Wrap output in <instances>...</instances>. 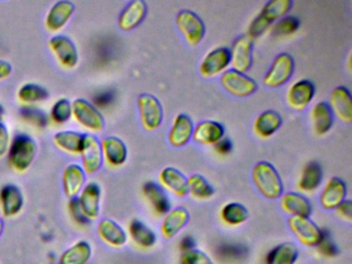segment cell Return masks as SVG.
Segmentation results:
<instances>
[{"label": "cell", "instance_id": "29", "mask_svg": "<svg viewBox=\"0 0 352 264\" xmlns=\"http://www.w3.org/2000/svg\"><path fill=\"white\" fill-rule=\"evenodd\" d=\"M160 182L177 197H185L188 194L186 177L178 169L173 167L162 169L160 175Z\"/></svg>", "mask_w": 352, "mask_h": 264}, {"label": "cell", "instance_id": "28", "mask_svg": "<svg viewBox=\"0 0 352 264\" xmlns=\"http://www.w3.org/2000/svg\"><path fill=\"white\" fill-rule=\"evenodd\" d=\"M100 239L113 248H122L127 243V233L124 229L111 219H104L98 225Z\"/></svg>", "mask_w": 352, "mask_h": 264}, {"label": "cell", "instance_id": "30", "mask_svg": "<svg viewBox=\"0 0 352 264\" xmlns=\"http://www.w3.org/2000/svg\"><path fill=\"white\" fill-rule=\"evenodd\" d=\"M92 257V248L86 241H79L61 254L59 264H87Z\"/></svg>", "mask_w": 352, "mask_h": 264}, {"label": "cell", "instance_id": "33", "mask_svg": "<svg viewBox=\"0 0 352 264\" xmlns=\"http://www.w3.org/2000/svg\"><path fill=\"white\" fill-rule=\"evenodd\" d=\"M281 124L282 119L279 113L274 111H267L255 120L253 129L259 138H267L279 129Z\"/></svg>", "mask_w": 352, "mask_h": 264}, {"label": "cell", "instance_id": "10", "mask_svg": "<svg viewBox=\"0 0 352 264\" xmlns=\"http://www.w3.org/2000/svg\"><path fill=\"white\" fill-rule=\"evenodd\" d=\"M49 47L59 63L65 68H74L79 62L77 45L67 35H55L49 41Z\"/></svg>", "mask_w": 352, "mask_h": 264}, {"label": "cell", "instance_id": "36", "mask_svg": "<svg viewBox=\"0 0 352 264\" xmlns=\"http://www.w3.org/2000/svg\"><path fill=\"white\" fill-rule=\"evenodd\" d=\"M298 250L292 243H283L274 248L267 257V264H296Z\"/></svg>", "mask_w": 352, "mask_h": 264}, {"label": "cell", "instance_id": "3", "mask_svg": "<svg viewBox=\"0 0 352 264\" xmlns=\"http://www.w3.org/2000/svg\"><path fill=\"white\" fill-rule=\"evenodd\" d=\"M38 152L36 140L26 134H19L11 142L9 150L10 164L18 173L28 170Z\"/></svg>", "mask_w": 352, "mask_h": 264}, {"label": "cell", "instance_id": "46", "mask_svg": "<svg viewBox=\"0 0 352 264\" xmlns=\"http://www.w3.org/2000/svg\"><path fill=\"white\" fill-rule=\"evenodd\" d=\"M69 210H71L72 216L74 217L76 222L79 223V224H86V223L88 222L87 219L82 214L77 197L73 198V199H71V201H69Z\"/></svg>", "mask_w": 352, "mask_h": 264}, {"label": "cell", "instance_id": "43", "mask_svg": "<svg viewBox=\"0 0 352 264\" xmlns=\"http://www.w3.org/2000/svg\"><path fill=\"white\" fill-rule=\"evenodd\" d=\"M180 261L182 264H214L210 256L197 248L182 253Z\"/></svg>", "mask_w": 352, "mask_h": 264}, {"label": "cell", "instance_id": "5", "mask_svg": "<svg viewBox=\"0 0 352 264\" xmlns=\"http://www.w3.org/2000/svg\"><path fill=\"white\" fill-rule=\"evenodd\" d=\"M176 24L185 41L190 45H197L205 36L206 27L203 20L191 10H182L176 18Z\"/></svg>", "mask_w": 352, "mask_h": 264}, {"label": "cell", "instance_id": "16", "mask_svg": "<svg viewBox=\"0 0 352 264\" xmlns=\"http://www.w3.org/2000/svg\"><path fill=\"white\" fill-rule=\"evenodd\" d=\"M315 94V87L310 80H300L292 85L287 92V103L292 109L302 111L306 109Z\"/></svg>", "mask_w": 352, "mask_h": 264}, {"label": "cell", "instance_id": "11", "mask_svg": "<svg viewBox=\"0 0 352 264\" xmlns=\"http://www.w3.org/2000/svg\"><path fill=\"white\" fill-rule=\"evenodd\" d=\"M230 65L234 70L246 74L253 62V41L247 35L239 37L230 50Z\"/></svg>", "mask_w": 352, "mask_h": 264}, {"label": "cell", "instance_id": "6", "mask_svg": "<svg viewBox=\"0 0 352 264\" xmlns=\"http://www.w3.org/2000/svg\"><path fill=\"white\" fill-rule=\"evenodd\" d=\"M288 227L296 239L308 248L316 247L322 237L323 231L309 218L290 217Z\"/></svg>", "mask_w": 352, "mask_h": 264}, {"label": "cell", "instance_id": "9", "mask_svg": "<svg viewBox=\"0 0 352 264\" xmlns=\"http://www.w3.org/2000/svg\"><path fill=\"white\" fill-rule=\"evenodd\" d=\"M220 82L230 94L241 98L250 96L257 90V84L254 80L234 69L224 72Z\"/></svg>", "mask_w": 352, "mask_h": 264}, {"label": "cell", "instance_id": "47", "mask_svg": "<svg viewBox=\"0 0 352 264\" xmlns=\"http://www.w3.org/2000/svg\"><path fill=\"white\" fill-rule=\"evenodd\" d=\"M338 214L341 217L343 220L351 222L352 220V202L351 200H344L341 204L336 208Z\"/></svg>", "mask_w": 352, "mask_h": 264}, {"label": "cell", "instance_id": "24", "mask_svg": "<svg viewBox=\"0 0 352 264\" xmlns=\"http://www.w3.org/2000/svg\"><path fill=\"white\" fill-rule=\"evenodd\" d=\"M282 210L292 217L309 218L312 214V204L308 198L296 192H288L281 196Z\"/></svg>", "mask_w": 352, "mask_h": 264}, {"label": "cell", "instance_id": "12", "mask_svg": "<svg viewBox=\"0 0 352 264\" xmlns=\"http://www.w3.org/2000/svg\"><path fill=\"white\" fill-rule=\"evenodd\" d=\"M100 198H102V189L96 182H90L87 185L84 186L83 189L80 192L79 197L77 198L78 202H79L82 214L87 221L96 220L100 216Z\"/></svg>", "mask_w": 352, "mask_h": 264}, {"label": "cell", "instance_id": "27", "mask_svg": "<svg viewBox=\"0 0 352 264\" xmlns=\"http://www.w3.org/2000/svg\"><path fill=\"white\" fill-rule=\"evenodd\" d=\"M143 193L147 201L149 202L152 210L157 216H164L170 210V200L160 186L153 182H148L144 185Z\"/></svg>", "mask_w": 352, "mask_h": 264}, {"label": "cell", "instance_id": "26", "mask_svg": "<svg viewBox=\"0 0 352 264\" xmlns=\"http://www.w3.org/2000/svg\"><path fill=\"white\" fill-rule=\"evenodd\" d=\"M102 156L111 166H120L127 159L126 144L116 136H108L100 142Z\"/></svg>", "mask_w": 352, "mask_h": 264}, {"label": "cell", "instance_id": "2", "mask_svg": "<svg viewBox=\"0 0 352 264\" xmlns=\"http://www.w3.org/2000/svg\"><path fill=\"white\" fill-rule=\"evenodd\" d=\"M294 2L292 0H273L263 6L261 14L252 21L248 29L247 36L251 39L257 38L265 32L270 25L281 20L287 14Z\"/></svg>", "mask_w": 352, "mask_h": 264}, {"label": "cell", "instance_id": "51", "mask_svg": "<svg viewBox=\"0 0 352 264\" xmlns=\"http://www.w3.org/2000/svg\"><path fill=\"white\" fill-rule=\"evenodd\" d=\"M100 98H102V99H100V100H96L98 101V104H104V103H109L110 102L111 100H112L113 99V96H112V94H111V93H104V94H102L100 95Z\"/></svg>", "mask_w": 352, "mask_h": 264}, {"label": "cell", "instance_id": "38", "mask_svg": "<svg viewBox=\"0 0 352 264\" xmlns=\"http://www.w3.org/2000/svg\"><path fill=\"white\" fill-rule=\"evenodd\" d=\"M188 194L195 199L207 200L214 194V189L205 177L201 175H193L187 179Z\"/></svg>", "mask_w": 352, "mask_h": 264}, {"label": "cell", "instance_id": "54", "mask_svg": "<svg viewBox=\"0 0 352 264\" xmlns=\"http://www.w3.org/2000/svg\"><path fill=\"white\" fill-rule=\"evenodd\" d=\"M0 122H1V115H0Z\"/></svg>", "mask_w": 352, "mask_h": 264}, {"label": "cell", "instance_id": "31", "mask_svg": "<svg viewBox=\"0 0 352 264\" xmlns=\"http://www.w3.org/2000/svg\"><path fill=\"white\" fill-rule=\"evenodd\" d=\"M313 129L317 135L327 134L333 124V115L327 102H318L311 111Z\"/></svg>", "mask_w": 352, "mask_h": 264}, {"label": "cell", "instance_id": "21", "mask_svg": "<svg viewBox=\"0 0 352 264\" xmlns=\"http://www.w3.org/2000/svg\"><path fill=\"white\" fill-rule=\"evenodd\" d=\"M85 181V170L81 165L76 163L67 165L63 175V191L65 195L71 199L77 197L83 189Z\"/></svg>", "mask_w": 352, "mask_h": 264}, {"label": "cell", "instance_id": "15", "mask_svg": "<svg viewBox=\"0 0 352 264\" xmlns=\"http://www.w3.org/2000/svg\"><path fill=\"white\" fill-rule=\"evenodd\" d=\"M329 109L333 116L345 124L352 122L351 94L345 87H337L333 89L329 96Z\"/></svg>", "mask_w": 352, "mask_h": 264}, {"label": "cell", "instance_id": "19", "mask_svg": "<svg viewBox=\"0 0 352 264\" xmlns=\"http://www.w3.org/2000/svg\"><path fill=\"white\" fill-rule=\"evenodd\" d=\"M75 10L76 6L73 2L67 0L56 2L47 14L46 21H45L47 28L53 32L61 30L69 22Z\"/></svg>", "mask_w": 352, "mask_h": 264}, {"label": "cell", "instance_id": "37", "mask_svg": "<svg viewBox=\"0 0 352 264\" xmlns=\"http://www.w3.org/2000/svg\"><path fill=\"white\" fill-rule=\"evenodd\" d=\"M221 220L228 226H239L246 222L249 217L248 210L238 202L226 204L220 212Z\"/></svg>", "mask_w": 352, "mask_h": 264}, {"label": "cell", "instance_id": "18", "mask_svg": "<svg viewBox=\"0 0 352 264\" xmlns=\"http://www.w3.org/2000/svg\"><path fill=\"white\" fill-rule=\"evenodd\" d=\"M188 222L189 212L186 208H176L170 210L168 214H164L162 226H160L162 236L168 241L174 239L188 224Z\"/></svg>", "mask_w": 352, "mask_h": 264}, {"label": "cell", "instance_id": "49", "mask_svg": "<svg viewBox=\"0 0 352 264\" xmlns=\"http://www.w3.org/2000/svg\"><path fill=\"white\" fill-rule=\"evenodd\" d=\"M12 72H13V67H12L11 63L0 60V82L10 78Z\"/></svg>", "mask_w": 352, "mask_h": 264}, {"label": "cell", "instance_id": "25", "mask_svg": "<svg viewBox=\"0 0 352 264\" xmlns=\"http://www.w3.org/2000/svg\"><path fill=\"white\" fill-rule=\"evenodd\" d=\"M224 128L221 124L214 121H205L197 124L193 129L192 140L199 144L214 146L223 138Z\"/></svg>", "mask_w": 352, "mask_h": 264}, {"label": "cell", "instance_id": "53", "mask_svg": "<svg viewBox=\"0 0 352 264\" xmlns=\"http://www.w3.org/2000/svg\"><path fill=\"white\" fill-rule=\"evenodd\" d=\"M1 113H3V107L0 105V115H1Z\"/></svg>", "mask_w": 352, "mask_h": 264}, {"label": "cell", "instance_id": "13", "mask_svg": "<svg viewBox=\"0 0 352 264\" xmlns=\"http://www.w3.org/2000/svg\"><path fill=\"white\" fill-rule=\"evenodd\" d=\"M80 154H81L85 173L92 175L100 170L104 156H102V144L96 135L84 134L83 144H82Z\"/></svg>", "mask_w": 352, "mask_h": 264}, {"label": "cell", "instance_id": "1", "mask_svg": "<svg viewBox=\"0 0 352 264\" xmlns=\"http://www.w3.org/2000/svg\"><path fill=\"white\" fill-rule=\"evenodd\" d=\"M252 179L259 193L267 199H278L283 193V184L279 173L271 163H257L252 170Z\"/></svg>", "mask_w": 352, "mask_h": 264}, {"label": "cell", "instance_id": "41", "mask_svg": "<svg viewBox=\"0 0 352 264\" xmlns=\"http://www.w3.org/2000/svg\"><path fill=\"white\" fill-rule=\"evenodd\" d=\"M20 113L25 121L30 122L32 125L38 126V127H45L48 123V118H47L46 113L38 107H23L20 111Z\"/></svg>", "mask_w": 352, "mask_h": 264}, {"label": "cell", "instance_id": "22", "mask_svg": "<svg viewBox=\"0 0 352 264\" xmlns=\"http://www.w3.org/2000/svg\"><path fill=\"white\" fill-rule=\"evenodd\" d=\"M0 204L6 217L17 216L24 206L23 194L20 188L12 184L5 186L0 191Z\"/></svg>", "mask_w": 352, "mask_h": 264}, {"label": "cell", "instance_id": "52", "mask_svg": "<svg viewBox=\"0 0 352 264\" xmlns=\"http://www.w3.org/2000/svg\"><path fill=\"white\" fill-rule=\"evenodd\" d=\"M3 222L1 219H0V237H1V234H3Z\"/></svg>", "mask_w": 352, "mask_h": 264}, {"label": "cell", "instance_id": "17", "mask_svg": "<svg viewBox=\"0 0 352 264\" xmlns=\"http://www.w3.org/2000/svg\"><path fill=\"white\" fill-rule=\"evenodd\" d=\"M346 195H347L346 184L339 177H331L325 184L319 200L324 210H336L339 204L346 200Z\"/></svg>", "mask_w": 352, "mask_h": 264}, {"label": "cell", "instance_id": "35", "mask_svg": "<svg viewBox=\"0 0 352 264\" xmlns=\"http://www.w3.org/2000/svg\"><path fill=\"white\" fill-rule=\"evenodd\" d=\"M322 181V169L317 162H310L302 169L298 179V188L304 192H313Z\"/></svg>", "mask_w": 352, "mask_h": 264}, {"label": "cell", "instance_id": "8", "mask_svg": "<svg viewBox=\"0 0 352 264\" xmlns=\"http://www.w3.org/2000/svg\"><path fill=\"white\" fill-rule=\"evenodd\" d=\"M294 70V58L289 54H280L275 58L269 72L263 78V84L270 88H278L290 80Z\"/></svg>", "mask_w": 352, "mask_h": 264}, {"label": "cell", "instance_id": "45", "mask_svg": "<svg viewBox=\"0 0 352 264\" xmlns=\"http://www.w3.org/2000/svg\"><path fill=\"white\" fill-rule=\"evenodd\" d=\"M11 140L7 126L0 122V158H3L9 153Z\"/></svg>", "mask_w": 352, "mask_h": 264}, {"label": "cell", "instance_id": "42", "mask_svg": "<svg viewBox=\"0 0 352 264\" xmlns=\"http://www.w3.org/2000/svg\"><path fill=\"white\" fill-rule=\"evenodd\" d=\"M298 26H300V21L296 16H284L281 20L278 21L273 31L278 36H286L296 32Z\"/></svg>", "mask_w": 352, "mask_h": 264}, {"label": "cell", "instance_id": "23", "mask_svg": "<svg viewBox=\"0 0 352 264\" xmlns=\"http://www.w3.org/2000/svg\"><path fill=\"white\" fill-rule=\"evenodd\" d=\"M147 14V4L143 0L131 2L121 12L118 26L121 30L131 31L139 26Z\"/></svg>", "mask_w": 352, "mask_h": 264}, {"label": "cell", "instance_id": "14", "mask_svg": "<svg viewBox=\"0 0 352 264\" xmlns=\"http://www.w3.org/2000/svg\"><path fill=\"white\" fill-rule=\"evenodd\" d=\"M230 65V50L226 47H217L204 58L199 65V72L204 78H212L223 74Z\"/></svg>", "mask_w": 352, "mask_h": 264}, {"label": "cell", "instance_id": "39", "mask_svg": "<svg viewBox=\"0 0 352 264\" xmlns=\"http://www.w3.org/2000/svg\"><path fill=\"white\" fill-rule=\"evenodd\" d=\"M48 97L49 92L47 89L40 86V85L34 84V82H28V84L23 85L18 92V98L26 104L46 100Z\"/></svg>", "mask_w": 352, "mask_h": 264}, {"label": "cell", "instance_id": "4", "mask_svg": "<svg viewBox=\"0 0 352 264\" xmlns=\"http://www.w3.org/2000/svg\"><path fill=\"white\" fill-rule=\"evenodd\" d=\"M73 116L86 129L100 132L104 128V119L98 107L83 98H78L72 103Z\"/></svg>", "mask_w": 352, "mask_h": 264}, {"label": "cell", "instance_id": "32", "mask_svg": "<svg viewBox=\"0 0 352 264\" xmlns=\"http://www.w3.org/2000/svg\"><path fill=\"white\" fill-rule=\"evenodd\" d=\"M129 235L135 245L143 249H150L157 241L155 232L140 220H133L129 227Z\"/></svg>", "mask_w": 352, "mask_h": 264}, {"label": "cell", "instance_id": "50", "mask_svg": "<svg viewBox=\"0 0 352 264\" xmlns=\"http://www.w3.org/2000/svg\"><path fill=\"white\" fill-rule=\"evenodd\" d=\"M195 245H197V243L191 236H184L182 241H180V249L182 253L195 249Z\"/></svg>", "mask_w": 352, "mask_h": 264}, {"label": "cell", "instance_id": "7", "mask_svg": "<svg viewBox=\"0 0 352 264\" xmlns=\"http://www.w3.org/2000/svg\"><path fill=\"white\" fill-rule=\"evenodd\" d=\"M142 125L147 131H154L162 125L164 109L160 100L149 94H143L138 99Z\"/></svg>", "mask_w": 352, "mask_h": 264}, {"label": "cell", "instance_id": "34", "mask_svg": "<svg viewBox=\"0 0 352 264\" xmlns=\"http://www.w3.org/2000/svg\"><path fill=\"white\" fill-rule=\"evenodd\" d=\"M53 140L55 144L65 152L80 154L82 144H83L84 134L73 130H65V131L57 132Z\"/></svg>", "mask_w": 352, "mask_h": 264}, {"label": "cell", "instance_id": "44", "mask_svg": "<svg viewBox=\"0 0 352 264\" xmlns=\"http://www.w3.org/2000/svg\"><path fill=\"white\" fill-rule=\"evenodd\" d=\"M316 247L317 251H318L321 255L324 256V257H335L338 254L337 245L333 243V241H331V237H329V233L325 232V231H323L321 241H319Z\"/></svg>", "mask_w": 352, "mask_h": 264}, {"label": "cell", "instance_id": "48", "mask_svg": "<svg viewBox=\"0 0 352 264\" xmlns=\"http://www.w3.org/2000/svg\"><path fill=\"white\" fill-rule=\"evenodd\" d=\"M214 148L219 155H228L232 152V144L228 138H222L217 144H214Z\"/></svg>", "mask_w": 352, "mask_h": 264}, {"label": "cell", "instance_id": "40", "mask_svg": "<svg viewBox=\"0 0 352 264\" xmlns=\"http://www.w3.org/2000/svg\"><path fill=\"white\" fill-rule=\"evenodd\" d=\"M73 116L72 102L67 98L59 99L53 105L51 118L57 124H63L69 121Z\"/></svg>", "mask_w": 352, "mask_h": 264}, {"label": "cell", "instance_id": "20", "mask_svg": "<svg viewBox=\"0 0 352 264\" xmlns=\"http://www.w3.org/2000/svg\"><path fill=\"white\" fill-rule=\"evenodd\" d=\"M193 127L192 121L188 116L180 113L175 118L172 128L168 133V142L174 148H182L188 144L192 138Z\"/></svg>", "mask_w": 352, "mask_h": 264}]
</instances>
